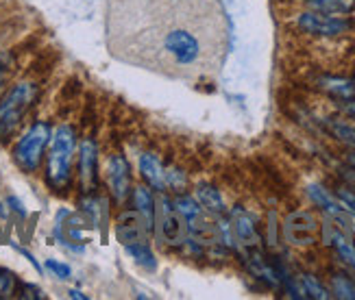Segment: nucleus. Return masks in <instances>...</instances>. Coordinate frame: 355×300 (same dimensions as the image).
<instances>
[{
	"label": "nucleus",
	"instance_id": "obj_13",
	"mask_svg": "<svg viewBox=\"0 0 355 300\" xmlns=\"http://www.w3.org/2000/svg\"><path fill=\"white\" fill-rule=\"evenodd\" d=\"M320 87L340 100H355V83L340 76H327L320 81Z\"/></svg>",
	"mask_w": 355,
	"mask_h": 300
},
{
	"label": "nucleus",
	"instance_id": "obj_22",
	"mask_svg": "<svg viewBox=\"0 0 355 300\" xmlns=\"http://www.w3.org/2000/svg\"><path fill=\"white\" fill-rule=\"evenodd\" d=\"M301 281H303V288H305V294H307V296H312V298H316V300H327V298H329V292L320 285L316 276H312V274H303Z\"/></svg>",
	"mask_w": 355,
	"mask_h": 300
},
{
	"label": "nucleus",
	"instance_id": "obj_10",
	"mask_svg": "<svg viewBox=\"0 0 355 300\" xmlns=\"http://www.w3.org/2000/svg\"><path fill=\"white\" fill-rule=\"evenodd\" d=\"M107 172H110V185H112V192H114L116 200H125V196L129 192V183H131V175H129L127 161L122 159L120 155L112 157Z\"/></svg>",
	"mask_w": 355,
	"mask_h": 300
},
{
	"label": "nucleus",
	"instance_id": "obj_9",
	"mask_svg": "<svg viewBox=\"0 0 355 300\" xmlns=\"http://www.w3.org/2000/svg\"><path fill=\"white\" fill-rule=\"evenodd\" d=\"M231 227H234L236 240H238L246 250L257 248L259 238H257L255 224H253V220L249 218V213L242 211L240 207H236L234 211H231Z\"/></svg>",
	"mask_w": 355,
	"mask_h": 300
},
{
	"label": "nucleus",
	"instance_id": "obj_18",
	"mask_svg": "<svg viewBox=\"0 0 355 300\" xmlns=\"http://www.w3.org/2000/svg\"><path fill=\"white\" fill-rule=\"evenodd\" d=\"M196 196H198L200 202H203V207H207L209 211H214V213L225 211V200H223L220 192L216 187H211V185H200L196 189Z\"/></svg>",
	"mask_w": 355,
	"mask_h": 300
},
{
	"label": "nucleus",
	"instance_id": "obj_8",
	"mask_svg": "<svg viewBox=\"0 0 355 300\" xmlns=\"http://www.w3.org/2000/svg\"><path fill=\"white\" fill-rule=\"evenodd\" d=\"M307 194H310V198H312V202L316 204V207H320L327 215H331L334 220H338V222H340L343 227H347V229L353 227V220L349 218L351 211L345 207V204L336 202L329 196L327 189H322L320 185H310V187H307Z\"/></svg>",
	"mask_w": 355,
	"mask_h": 300
},
{
	"label": "nucleus",
	"instance_id": "obj_17",
	"mask_svg": "<svg viewBox=\"0 0 355 300\" xmlns=\"http://www.w3.org/2000/svg\"><path fill=\"white\" fill-rule=\"evenodd\" d=\"M305 5L318 13H349L355 9V0H305Z\"/></svg>",
	"mask_w": 355,
	"mask_h": 300
},
{
	"label": "nucleus",
	"instance_id": "obj_7",
	"mask_svg": "<svg viewBox=\"0 0 355 300\" xmlns=\"http://www.w3.org/2000/svg\"><path fill=\"white\" fill-rule=\"evenodd\" d=\"M148 224H146V220L142 218V213L137 211H127V213H122L118 218V222H116V235H118V240L129 246V244H140V242H146V235H148Z\"/></svg>",
	"mask_w": 355,
	"mask_h": 300
},
{
	"label": "nucleus",
	"instance_id": "obj_2",
	"mask_svg": "<svg viewBox=\"0 0 355 300\" xmlns=\"http://www.w3.org/2000/svg\"><path fill=\"white\" fill-rule=\"evenodd\" d=\"M74 144H76V133L72 126H61V129H57L51 152H49V164H46V183H49L55 192L66 189L70 183Z\"/></svg>",
	"mask_w": 355,
	"mask_h": 300
},
{
	"label": "nucleus",
	"instance_id": "obj_29",
	"mask_svg": "<svg viewBox=\"0 0 355 300\" xmlns=\"http://www.w3.org/2000/svg\"><path fill=\"white\" fill-rule=\"evenodd\" d=\"M5 81H7V74L0 70V89H3V85H5Z\"/></svg>",
	"mask_w": 355,
	"mask_h": 300
},
{
	"label": "nucleus",
	"instance_id": "obj_27",
	"mask_svg": "<svg viewBox=\"0 0 355 300\" xmlns=\"http://www.w3.org/2000/svg\"><path fill=\"white\" fill-rule=\"evenodd\" d=\"M345 103H347V105H345V109H347V114L355 118V100H345Z\"/></svg>",
	"mask_w": 355,
	"mask_h": 300
},
{
	"label": "nucleus",
	"instance_id": "obj_26",
	"mask_svg": "<svg viewBox=\"0 0 355 300\" xmlns=\"http://www.w3.org/2000/svg\"><path fill=\"white\" fill-rule=\"evenodd\" d=\"M9 204H11V207H13L15 211H18L20 215H24V213H26V211H24V204H22L18 198H13V196H11V198H9Z\"/></svg>",
	"mask_w": 355,
	"mask_h": 300
},
{
	"label": "nucleus",
	"instance_id": "obj_24",
	"mask_svg": "<svg viewBox=\"0 0 355 300\" xmlns=\"http://www.w3.org/2000/svg\"><path fill=\"white\" fill-rule=\"evenodd\" d=\"M46 267H49L51 272H55L59 279H70V274H72L70 265L59 263V261H55V259H49V261H46Z\"/></svg>",
	"mask_w": 355,
	"mask_h": 300
},
{
	"label": "nucleus",
	"instance_id": "obj_21",
	"mask_svg": "<svg viewBox=\"0 0 355 300\" xmlns=\"http://www.w3.org/2000/svg\"><path fill=\"white\" fill-rule=\"evenodd\" d=\"M175 207H177V211H179L185 220H188V222H192V220L200 218V207H198V204H196L192 198H188V196L177 198V200H175Z\"/></svg>",
	"mask_w": 355,
	"mask_h": 300
},
{
	"label": "nucleus",
	"instance_id": "obj_20",
	"mask_svg": "<svg viewBox=\"0 0 355 300\" xmlns=\"http://www.w3.org/2000/svg\"><path fill=\"white\" fill-rule=\"evenodd\" d=\"M127 250H129V255H131L137 263H142V265L150 267V270H155V257H153V252H150V248H148L146 242L129 244Z\"/></svg>",
	"mask_w": 355,
	"mask_h": 300
},
{
	"label": "nucleus",
	"instance_id": "obj_19",
	"mask_svg": "<svg viewBox=\"0 0 355 300\" xmlns=\"http://www.w3.org/2000/svg\"><path fill=\"white\" fill-rule=\"evenodd\" d=\"M331 290L338 298L343 300H355V283L343 274H334L331 276Z\"/></svg>",
	"mask_w": 355,
	"mask_h": 300
},
{
	"label": "nucleus",
	"instance_id": "obj_12",
	"mask_svg": "<svg viewBox=\"0 0 355 300\" xmlns=\"http://www.w3.org/2000/svg\"><path fill=\"white\" fill-rule=\"evenodd\" d=\"M159 229H162V235L168 244H179L183 240V224L179 215L175 213L173 204L164 200V213H162V220H159Z\"/></svg>",
	"mask_w": 355,
	"mask_h": 300
},
{
	"label": "nucleus",
	"instance_id": "obj_6",
	"mask_svg": "<svg viewBox=\"0 0 355 300\" xmlns=\"http://www.w3.org/2000/svg\"><path fill=\"white\" fill-rule=\"evenodd\" d=\"M286 238L290 244H297V246H307V244H314L316 242V231H318V222L312 213L307 211H297V213H290L286 218Z\"/></svg>",
	"mask_w": 355,
	"mask_h": 300
},
{
	"label": "nucleus",
	"instance_id": "obj_15",
	"mask_svg": "<svg viewBox=\"0 0 355 300\" xmlns=\"http://www.w3.org/2000/svg\"><path fill=\"white\" fill-rule=\"evenodd\" d=\"M133 202H135L137 211H140L142 218L146 220L148 229L153 231V222H155V200H153V196H150V189H146L144 185L135 187V192H133Z\"/></svg>",
	"mask_w": 355,
	"mask_h": 300
},
{
	"label": "nucleus",
	"instance_id": "obj_4",
	"mask_svg": "<svg viewBox=\"0 0 355 300\" xmlns=\"http://www.w3.org/2000/svg\"><path fill=\"white\" fill-rule=\"evenodd\" d=\"M51 141V124L46 122H35L31 129L20 137V141L13 148V161L18 164V168L26 175H33L37 172L44 148Z\"/></svg>",
	"mask_w": 355,
	"mask_h": 300
},
{
	"label": "nucleus",
	"instance_id": "obj_3",
	"mask_svg": "<svg viewBox=\"0 0 355 300\" xmlns=\"http://www.w3.org/2000/svg\"><path fill=\"white\" fill-rule=\"evenodd\" d=\"M35 94H37V87L33 83L24 81V83L13 85L3 96V100H0V141H7L18 131L24 114L35 100Z\"/></svg>",
	"mask_w": 355,
	"mask_h": 300
},
{
	"label": "nucleus",
	"instance_id": "obj_5",
	"mask_svg": "<svg viewBox=\"0 0 355 300\" xmlns=\"http://www.w3.org/2000/svg\"><path fill=\"white\" fill-rule=\"evenodd\" d=\"M297 24L303 33H312V35H340L351 28L349 20L336 18L334 13H318V11L303 13Z\"/></svg>",
	"mask_w": 355,
	"mask_h": 300
},
{
	"label": "nucleus",
	"instance_id": "obj_30",
	"mask_svg": "<svg viewBox=\"0 0 355 300\" xmlns=\"http://www.w3.org/2000/svg\"><path fill=\"white\" fill-rule=\"evenodd\" d=\"M349 164H351V166L355 168V155H349Z\"/></svg>",
	"mask_w": 355,
	"mask_h": 300
},
{
	"label": "nucleus",
	"instance_id": "obj_23",
	"mask_svg": "<svg viewBox=\"0 0 355 300\" xmlns=\"http://www.w3.org/2000/svg\"><path fill=\"white\" fill-rule=\"evenodd\" d=\"M15 292V276L13 272L0 267V298H11V294Z\"/></svg>",
	"mask_w": 355,
	"mask_h": 300
},
{
	"label": "nucleus",
	"instance_id": "obj_28",
	"mask_svg": "<svg viewBox=\"0 0 355 300\" xmlns=\"http://www.w3.org/2000/svg\"><path fill=\"white\" fill-rule=\"evenodd\" d=\"M70 298H81V300H85L87 296H85V294H81V292H76V290H70Z\"/></svg>",
	"mask_w": 355,
	"mask_h": 300
},
{
	"label": "nucleus",
	"instance_id": "obj_16",
	"mask_svg": "<svg viewBox=\"0 0 355 300\" xmlns=\"http://www.w3.org/2000/svg\"><path fill=\"white\" fill-rule=\"evenodd\" d=\"M327 240L336 248L338 255H340V259L355 270V246L351 244V240H347L345 235L338 233L336 229H327Z\"/></svg>",
	"mask_w": 355,
	"mask_h": 300
},
{
	"label": "nucleus",
	"instance_id": "obj_1",
	"mask_svg": "<svg viewBox=\"0 0 355 300\" xmlns=\"http://www.w3.org/2000/svg\"><path fill=\"white\" fill-rule=\"evenodd\" d=\"M105 30L116 59L183 81L214 72L227 44L216 0H107Z\"/></svg>",
	"mask_w": 355,
	"mask_h": 300
},
{
	"label": "nucleus",
	"instance_id": "obj_11",
	"mask_svg": "<svg viewBox=\"0 0 355 300\" xmlns=\"http://www.w3.org/2000/svg\"><path fill=\"white\" fill-rule=\"evenodd\" d=\"M79 175L85 189H92L96 183V146L92 139H83L81 155H79Z\"/></svg>",
	"mask_w": 355,
	"mask_h": 300
},
{
	"label": "nucleus",
	"instance_id": "obj_25",
	"mask_svg": "<svg viewBox=\"0 0 355 300\" xmlns=\"http://www.w3.org/2000/svg\"><path fill=\"white\" fill-rule=\"evenodd\" d=\"M22 292H24V294H22L24 298H42V292H40L37 288H33V285H24Z\"/></svg>",
	"mask_w": 355,
	"mask_h": 300
},
{
	"label": "nucleus",
	"instance_id": "obj_14",
	"mask_svg": "<svg viewBox=\"0 0 355 300\" xmlns=\"http://www.w3.org/2000/svg\"><path fill=\"white\" fill-rule=\"evenodd\" d=\"M140 170H142L144 181L150 183V187L159 189V192L166 187L164 172H162V166H159V161H157V157H153V155H142V159H140Z\"/></svg>",
	"mask_w": 355,
	"mask_h": 300
}]
</instances>
